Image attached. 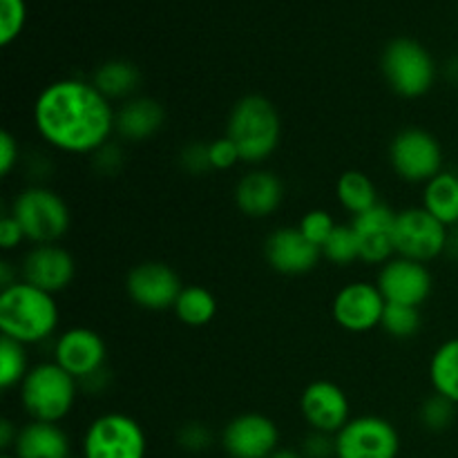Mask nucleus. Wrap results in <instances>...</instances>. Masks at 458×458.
<instances>
[{
    "mask_svg": "<svg viewBox=\"0 0 458 458\" xmlns=\"http://www.w3.org/2000/svg\"><path fill=\"white\" fill-rule=\"evenodd\" d=\"M116 110L92 81L61 79L40 89L31 119L38 137L63 155H94L114 137Z\"/></svg>",
    "mask_w": 458,
    "mask_h": 458,
    "instance_id": "f257e3e1",
    "label": "nucleus"
},
{
    "mask_svg": "<svg viewBox=\"0 0 458 458\" xmlns=\"http://www.w3.org/2000/svg\"><path fill=\"white\" fill-rule=\"evenodd\" d=\"M61 322L56 298L27 282L0 289V334L31 347L52 338Z\"/></svg>",
    "mask_w": 458,
    "mask_h": 458,
    "instance_id": "f03ea898",
    "label": "nucleus"
},
{
    "mask_svg": "<svg viewBox=\"0 0 458 458\" xmlns=\"http://www.w3.org/2000/svg\"><path fill=\"white\" fill-rule=\"evenodd\" d=\"M226 137L237 146L242 164L259 168L276 155L282 139V119L277 107L262 94H246L226 121Z\"/></svg>",
    "mask_w": 458,
    "mask_h": 458,
    "instance_id": "7ed1b4c3",
    "label": "nucleus"
},
{
    "mask_svg": "<svg viewBox=\"0 0 458 458\" xmlns=\"http://www.w3.org/2000/svg\"><path fill=\"white\" fill-rule=\"evenodd\" d=\"M79 387V380L72 378L54 360H49L31 365L18 387V394H21V405L30 420L61 425V420L67 419L74 410Z\"/></svg>",
    "mask_w": 458,
    "mask_h": 458,
    "instance_id": "20e7f679",
    "label": "nucleus"
},
{
    "mask_svg": "<svg viewBox=\"0 0 458 458\" xmlns=\"http://www.w3.org/2000/svg\"><path fill=\"white\" fill-rule=\"evenodd\" d=\"M385 83L403 98H420L434 88L438 67L429 49L414 38H394L380 56Z\"/></svg>",
    "mask_w": 458,
    "mask_h": 458,
    "instance_id": "39448f33",
    "label": "nucleus"
},
{
    "mask_svg": "<svg viewBox=\"0 0 458 458\" xmlns=\"http://www.w3.org/2000/svg\"><path fill=\"white\" fill-rule=\"evenodd\" d=\"M9 213L18 219L31 246L58 244L72 226V213L65 199L40 183L18 192Z\"/></svg>",
    "mask_w": 458,
    "mask_h": 458,
    "instance_id": "423d86ee",
    "label": "nucleus"
},
{
    "mask_svg": "<svg viewBox=\"0 0 458 458\" xmlns=\"http://www.w3.org/2000/svg\"><path fill=\"white\" fill-rule=\"evenodd\" d=\"M146 429L121 411L97 416L81 441V458H146Z\"/></svg>",
    "mask_w": 458,
    "mask_h": 458,
    "instance_id": "0eeeda50",
    "label": "nucleus"
},
{
    "mask_svg": "<svg viewBox=\"0 0 458 458\" xmlns=\"http://www.w3.org/2000/svg\"><path fill=\"white\" fill-rule=\"evenodd\" d=\"M450 237V228L429 215L423 206H410L396 213L394 246L398 258L429 264L447 253Z\"/></svg>",
    "mask_w": 458,
    "mask_h": 458,
    "instance_id": "6e6552de",
    "label": "nucleus"
},
{
    "mask_svg": "<svg viewBox=\"0 0 458 458\" xmlns=\"http://www.w3.org/2000/svg\"><path fill=\"white\" fill-rule=\"evenodd\" d=\"M389 165L405 183H428L443 173L441 141L429 130L405 128L389 141Z\"/></svg>",
    "mask_w": 458,
    "mask_h": 458,
    "instance_id": "1a4fd4ad",
    "label": "nucleus"
},
{
    "mask_svg": "<svg viewBox=\"0 0 458 458\" xmlns=\"http://www.w3.org/2000/svg\"><path fill=\"white\" fill-rule=\"evenodd\" d=\"M401 434L392 420L362 414L335 434V458H398Z\"/></svg>",
    "mask_w": 458,
    "mask_h": 458,
    "instance_id": "9d476101",
    "label": "nucleus"
},
{
    "mask_svg": "<svg viewBox=\"0 0 458 458\" xmlns=\"http://www.w3.org/2000/svg\"><path fill=\"white\" fill-rule=\"evenodd\" d=\"M54 362L72 378L79 380V385H85L106 374L107 344L94 329L72 327L63 331L54 343Z\"/></svg>",
    "mask_w": 458,
    "mask_h": 458,
    "instance_id": "9b49d317",
    "label": "nucleus"
},
{
    "mask_svg": "<svg viewBox=\"0 0 458 458\" xmlns=\"http://www.w3.org/2000/svg\"><path fill=\"white\" fill-rule=\"evenodd\" d=\"M387 302L376 282H349L335 293L331 316L340 329L349 334H369L378 329Z\"/></svg>",
    "mask_w": 458,
    "mask_h": 458,
    "instance_id": "f8f14e48",
    "label": "nucleus"
},
{
    "mask_svg": "<svg viewBox=\"0 0 458 458\" xmlns=\"http://www.w3.org/2000/svg\"><path fill=\"white\" fill-rule=\"evenodd\" d=\"M182 291L183 284L179 273L164 262H141L130 268L128 277H125L128 298L146 311L174 309Z\"/></svg>",
    "mask_w": 458,
    "mask_h": 458,
    "instance_id": "ddd939ff",
    "label": "nucleus"
},
{
    "mask_svg": "<svg viewBox=\"0 0 458 458\" xmlns=\"http://www.w3.org/2000/svg\"><path fill=\"white\" fill-rule=\"evenodd\" d=\"M219 443L228 458H268L280 450V429L268 416L246 411L224 425Z\"/></svg>",
    "mask_w": 458,
    "mask_h": 458,
    "instance_id": "4468645a",
    "label": "nucleus"
},
{
    "mask_svg": "<svg viewBox=\"0 0 458 458\" xmlns=\"http://www.w3.org/2000/svg\"><path fill=\"white\" fill-rule=\"evenodd\" d=\"M376 286L387 304H405V307L420 309L432 295L434 276L428 264L396 255L380 267Z\"/></svg>",
    "mask_w": 458,
    "mask_h": 458,
    "instance_id": "2eb2a0df",
    "label": "nucleus"
},
{
    "mask_svg": "<svg viewBox=\"0 0 458 458\" xmlns=\"http://www.w3.org/2000/svg\"><path fill=\"white\" fill-rule=\"evenodd\" d=\"M300 414L311 432L335 434L352 420V403L347 392L331 380L307 385L300 396Z\"/></svg>",
    "mask_w": 458,
    "mask_h": 458,
    "instance_id": "dca6fc26",
    "label": "nucleus"
},
{
    "mask_svg": "<svg viewBox=\"0 0 458 458\" xmlns=\"http://www.w3.org/2000/svg\"><path fill=\"white\" fill-rule=\"evenodd\" d=\"M76 277L74 255L61 244L31 246L21 259V280L40 291L56 295Z\"/></svg>",
    "mask_w": 458,
    "mask_h": 458,
    "instance_id": "f3484780",
    "label": "nucleus"
},
{
    "mask_svg": "<svg viewBox=\"0 0 458 458\" xmlns=\"http://www.w3.org/2000/svg\"><path fill=\"white\" fill-rule=\"evenodd\" d=\"M264 259L280 276H307L320 264L322 249L307 240L298 226H280L264 240Z\"/></svg>",
    "mask_w": 458,
    "mask_h": 458,
    "instance_id": "a211bd4d",
    "label": "nucleus"
},
{
    "mask_svg": "<svg viewBox=\"0 0 458 458\" xmlns=\"http://www.w3.org/2000/svg\"><path fill=\"white\" fill-rule=\"evenodd\" d=\"M394 224H396V210H392L383 201L367 213L352 217L349 226L356 233L360 262L371 264V267H383L389 259L396 258Z\"/></svg>",
    "mask_w": 458,
    "mask_h": 458,
    "instance_id": "6ab92c4d",
    "label": "nucleus"
},
{
    "mask_svg": "<svg viewBox=\"0 0 458 458\" xmlns=\"http://www.w3.org/2000/svg\"><path fill=\"white\" fill-rule=\"evenodd\" d=\"M284 201V183L273 170L253 168L237 182L235 204L250 219H267Z\"/></svg>",
    "mask_w": 458,
    "mask_h": 458,
    "instance_id": "aec40b11",
    "label": "nucleus"
},
{
    "mask_svg": "<svg viewBox=\"0 0 458 458\" xmlns=\"http://www.w3.org/2000/svg\"><path fill=\"white\" fill-rule=\"evenodd\" d=\"M165 123V110L150 97H132L121 103L114 116V134L121 141L141 143L155 137Z\"/></svg>",
    "mask_w": 458,
    "mask_h": 458,
    "instance_id": "412c9836",
    "label": "nucleus"
},
{
    "mask_svg": "<svg viewBox=\"0 0 458 458\" xmlns=\"http://www.w3.org/2000/svg\"><path fill=\"white\" fill-rule=\"evenodd\" d=\"M9 454L16 458H67L72 456V443L58 423L30 420L18 429Z\"/></svg>",
    "mask_w": 458,
    "mask_h": 458,
    "instance_id": "4be33fe9",
    "label": "nucleus"
},
{
    "mask_svg": "<svg viewBox=\"0 0 458 458\" xmlns=\"http://www.w3.org/2000/svg\"><path fill=\"white\" fill-rule=\"evenodd\" d=\"M92 83L107 101H128L141 85V70L123 58H112L97 67Z\"/></svg>",
    "mask_w": 458,
    "mask_h": 458,
    "instance_id": "5701e85b",
    "label": "nucleus"
},
{
    "mask_svg": "<svg viewBox=\"0 0 458 458\" xmlns=\"http://www.w3.org/2000/svg\"><path fill=\"white\" fill-rule=\"evenodd\" d=\"M420 206L429 215L445 224L447 228L458 226V174L443 170L423 186Z\"/></svg>",
    "mask_w": 458,
    "mask_h": 458,
    "instance_id": "b1692460",
    "label": "nucleus"
},
{
    "mask_svg": "<svg viewBox=\"0 0 458 458\" xmlns=\"http://www.w3.org/2000/svg\"><path fill=\"white\" fill-rule=\"evenodd\" d=\"M335 199L352 217L367 213L376 204H380L378 188L362 170H347L340 174L335 182Z\"/></svg>",
    "mask_w": 458,
    "mask_h": 458,
    "instance_id": "393cba45",
    "label": "nucleus"
},
{
    "mask_svg": "<svg viewBox=\"0 0 458 458\" xmlns=\"http://www.w3.org/2000/svg\"><path fill=\"white\" fill-rule=\"evenodd\" d=\"M428 374L434 394L458 405V338L438 344L429 358Z\"/></svg>",
    "mask_w": 458,
    "mask_h": 458,
    "instance_id": "a878e982",
    "label": "nucleus"
},
{
    "mask_svg": "<svg viewBox=\"0 0 458 458\" xmlns=\"http://www.w3.org/2000/svg\"><path fill=\"white\" fill-rule=\"evenodd\" d=\"M173 311L182 325L199 329V327L210 325L215 320V316H217V298L206 286H183Z\"/></svg>",
    "mask_w": 458,
    "mask_h": 458,
    "instance_id": "bb28decb",
    "label": "nucleus"
},
{
    "mask_svg": "<svg viewBox=\"0 0 458 458\" xmlns=\"http://www.w3.org/2000/svg\"><path fill=\"white\" fill-rule=\"evenodd\" d=\"M31 369L30 358H27L25 344L16 343L12 338H0V387L4 392L13 387H21L27 371Z\"/></svg>",
    "mask_w": 458,
    "mask_h": 458,
    "instance_id": "cd10ccee",
    "label": "nucleus"
},
{
    "mask_svg": "<svg viewBox=\"0 0 458 458\" xmlns=\"http://www.w3.org/2000/svg\"><path fill=\"white\" fill-rule=\"evenodd\" d=\"M420 327H423L420 309L405 307V304H387V307H385L380 329H383L389 338L411 340L419 335Z\"/></svg>",
    "mask_w": 458,
    "mask_h": 458,
    "instance_id": "c85d7f7f",
    "label": "nucleus"
},
{
    "mask_svg": "<svg viewBox=\"0 0 458 458\" xmlns=\"http://www.w3.org/2000/svg\"><path fill=\"white\" fill-rule=\"evenodd\" d=\"M322 258L327 262L335 264V267H349L353 262H360V249H358V240L353 228L338 224L335 231L331 233L329 240L322 246Z\"/></svg>",
    "mask_w": 458,
    "mask_h": 458,
    "instance_id": "c756f323",
    "label": "nucleus"
},
{
    "mask_svg": "<svg viewBox=\"0 0 458 458\" xmlns=\"http://www.w3.org/2000/svg\"><path fill=\"white\" fill-rule=\"evenodd\" d=\"M456 407L454 403L447 401V398L432 394L429 398H425V403L420 405V423L429 432H445L447 428H452L456 419Z\"/></svg>",
    "mask_w": 458,
    "mask_h": 458,
    "instance_id": "7c9ffc66",
    "label": "nucleus"
},
{
    "mask_svg": "<svg viewBox=\"0 0 458 458\" xmlns=\"http://www.w3.org/2000/svg\"><path fill=\"white\" fill-rule=\"evenodd\" d=\"M27 22L25 0H0V45L9 47L22 34Z\"/></svg>",
    "mask_w": 458,
    "mask_h": 458,
    "instance_id": "2f4dec72",
    "label": "nucleus"
},
{
    "mask_svg": "<svg viewBox=\"0 0 458 458\" xmlns=\"http://www.w3.org/2000/svg\"><path fill=\"white\" fill-rule=\"evenodd\" d=\"M335 226H338V224H335V219L331 217L329 210H322V208L309 210L298 224L300 233H302L311 244H316L318 249L325 246V242L329 240L331 233L335 231Z\"/></svg>",
    "mask_w": 458,
    "mask_h": 458,
    "instance_id": "473e14b6",
    "label": "nucleus"
},
{
    "mask_svg": "<svg viewBox=\"0 0 458 458\" xmlns=\"http://www.w3.org/2000/svg\"><path fill=\"white\" fill-rule=\"evenodd\" d=\"M177 443L186 452L199 454V452H206L213 445V432L204 423H188L179 429Z\"/></svg>",
    "mask_w": 458,
    "mask_h": 458,
    "instance_id": "72a5a7b5",
    "label": "nucleus"
},
{
    "mask_svg": "<svg viewBox=\"0 0 458 458\" xmlns=\"http://www.w3.org/2000/svg\"><path fill=\"white\" fill-rule=\"evenodd\" d=\"M208 159H210V165H213V170H231L240 164L242 157L235 143L224 134V137L215 139V141L208 143Z\"/></svg>",
    "mask_w": 458,
    "mask_h": 458,
    "instance_id": "f704fd0d",
    "label": "nucleus"
},
{
    "mask_svg": "<svg viewBox=\"0 0 458 458\" xmlns=\"http://www.w3.org/2000/svg\"><path fill=\"white\" fill-rule=\"evenodd\" d=\"M123 159L125 157L123 152H121L119 143L110 141L106 143L101 150L94 152L92 165L98 174H103V177H112V174H116L121 168H123Z\"/></svg>",
    "mask_w": 458,
    "mask_h": 458,
    "instance_id": "c9c22d12",
    "label": "nucleus"
},
{
    "mask_svg": "<svg viewBox=\"0 0 458 458\" xmlns=\"http://www.w3.org/2000/svg\"><path fill=\"white\" fill-rule=\"evenodd\" d=\"M179 164H182V168L191 174L210 173L213 165H210V159H208V143L195 141L191 143V146L183 148L182 155H179Z\"/></svg>",
    "mask_w": 458,
    "mask_h": 458,
    "instance_id": "e433bc0d",
    "label": "nucleus"
},
{
    "mask_svg": "<svg viewBox=\"0 0 458 458\" xmlns=\"http://www.w3.org/2000/svg\"><path fill=\"white\" fill-rule=\"evenodd\" d=\"M304 458H335V437L322 432H309L300 447Z\"/></svg>",
    "mask_w": 458,
    "mask_h": 458,
    "instance_id": "4c0bfd02",
    "label": "nucleus"
},
{
    "mask_svg": "<svg viewBox=\"0 0 458 458\" xmlns=\"http://www.w3.org/2000/svg\"><path fill=\"white\" fill-rule=\"evenodd\" d=\"M18 164H21V146H18V139L4 130L0 134V174L9 177Z\"/></svg>",
    "mask_w": 458,
    "mask_h": 458,
    "instance_id": "58836bf2",
    "label": "nucleus"
},
{
    "mask_svg": "<svg viewBox=\"0 0 458 458\" xmlns=\"http://www.w3.org/2000/svg\"><path fill=\"white\" fill-rule=\"evenodd\" d=\"M22 242H27V237L18 219L12 213H4L0 219V246H3V250L18 249Z\"/></svg>",
    "mask_w": 458,
    "mask_h": 458,
    "instance_id": "ea45409f",
    "label": "nucleus"
},
{
    "mask_svg": "<svg viewBox=\"0 0 458 458\" xmlns=\"http://www.w3.org/2000/svg\"><path fill=\"white\" fill-rule=\"evenodd\" d=\"M18 429H21V428H16V425H13L9 419L0 420V447H3V450L7 452V454H9V452H12L13 443H16Z\"/></svg>",
    "mask_w": 458,
    "mask_h": 458,
    "instance_id": "a19ab883",
    "label": "nucleus"
},
{
    "mask_svg": "<svg viewBox=\"0 0 458 458\" xmlns=\"http://www.w3.org/2000/svg\"><path fill=\"white\" fill-rule=\"evenodd\" d=\"M16 282H21V267H13L9 259H3L0 262V289L13 286Z\"/></svg>",
    "mask_w": 458,
    "mask_h": 458,
    "instance_id": "79ce46f5",
    "label": "nucleus"
},
{
    "mask_svg": "<svg viewBox=\"0 0 458 458\" xmlns=\"http://www.w3.org/2000/svg\"><path fill=\"white\" fill-rule=\"evenodd\" d=\"M445 76L452 81V83L458 85V54H456V56H452L450 61H447Z\"/></svg>",
    "mask_w": 458,
    "mask_h": 458,
    "instance_id": "37998d69",
    "label": "nucleus"
},
{
    "mask_svg": "<svg viewBox=\"0 0 458 458\" xmlns=\"http://www.w3.org/2000/svg\"><path fill=\"white\" fill-rule=\"evenodd\" d=\"M268 458H304V456H302V452L293 450V447H280V450L273 452Z\"/></svg>",
    "mask_w": 458,
    "mask_h": 458,
    "instance_id": "c03bdc74",
    "label": "nucleus"
},
{
    "mask_svg": "<svg viewBox=\"0 0 458 458\" xmlns=\"http://www.w3.org/2000/svg\"><path fill=\"white\" fill-rule=\"evenodd\" d=\"M3 458H16V456H12V454H4Z\"/></svg>",
    "mask_w": 458,
    "mask_h": 458,
    "instance_id": "a18cd8bd",
    "label": "nucleus"
},
{
    "mask_svg": "<svg viewBox=\"0 0 458 458\" xmlns=\"http://www.w3.org/2000/svg\"><path fill=\"white\" fill-rule=\"evenodd\" d=\"M67 458H79V456H67Z\"/></svg>",
    "mask_w": 458,
    "mask_h": 458,
    "instance_id": "49530a36",
    "label": "nucleus"
}]
</instances>
